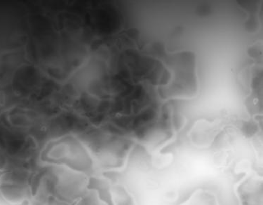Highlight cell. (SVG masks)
I'll return each mask as SVG.
<instances>
[{
	"label": "cell",
	"instance_id": "8992f818",
	"mask_svg": "<svg viewBox=\"0 0 263 205\" xmlns=\"http://www.w3.org/2000/svg\"><path fill=\"white\" fill-rule=\"evenodd\" d=\"M178 205H220V202L214 191L199 188L195 190L187 200Z\"/></svg>",
	"mask_w": 263,
	"mask_h": 205
},
{
	"label": "cell",
	"instance_id": "3957f363",
	"mask_svg": "<svg viewBox=\"0 0 263 205\" xmlns=\"http://www.w3.org/2000/svg\"><path fill=\"white\" fill-rule=\"evenodd\" d=\"M9 181L3 183L1 193L4 198L13 205L27 204L33 191L35 176L29 171L14 172Z\"/></svg>",
	"mask_w": 263,
	"mask_h": 205
},
{
	"label": "cell",
	"instance_id": "6da1fadb",
	"mask_svg": "<svg viewBox=\"0 0 263 205\" xmlns=\"http://www.w3.org/2000/svg\"><path fill=\"white\" fill-rule=\"evenodd\" d=\"M42 156L48 166H65L87 173L95 167L89 147L71 135L57 138L48 144Z\"/></svg>",
	"mask_w": 263,
	"mask_h": 205
},
{
	"label": "cell",
	"instance_id": "277c9868",
	"mask_svg": "<svg viewBox=\"0 0 263 205\" xmlns=\"http://www.w3.org/2000/svg\"><path fill=\"white\" fill-rule=\"evenodd\" d=\"M238 190L241 205H262V183L258 178L243 180Z\"/></svg>",
	"mask_w": 263,
	"mask_h": 205
},
{
	"label": "cell",
	"instance_id": "ba28073f",
	"mask_svg": "<svg viewBox=\"0 0 263 205\" xmlns=\"http://www.w3.org/2000/svg\"><path fill=\"white\" fill-rule=\"evenodd\" d=\"M61 205H65V204H61Z\"/></svg>",
	"mask_w": 263,
	"mask_h": 205
},
{
	"label": "cell",
	"instance_id": "5b68a950",
	"mask_svg": "<svg viewBox=\"0 0 263 205\" xmlns=\"http://www.w3.org/2000/svg\"><path fill=\"white\" fill-rule=\"evenodd\" d=\"M109 205H138L135 195L124 183H110L108 189Z\"/></svg>",
	"mask_w": 263,
	"mask_h": 205
},
{
	"label": "cell",
	"instance_id": "52a82bcc",
	"mask_svg": "<svg viewBox=\"0 0 263 205\" xmlns=\"http://www.w3.org/2000/svg\"><path fill=\"white\" fill-rule=\"evenodd\" d=\"M72 205H109L104 195L96 188L89 187L87 191Z\"/></svg>",
	"mask_w": 263,
	"mask_h": 205
},
{
	"label": "cell",
	"instance_id": "7a4b0ae2",
	"mask_svg": "<svg viewBox=\"0 0 263 205\" xmlns=\"http://www.w3.org/2000/svg\"><path fill=\"white\" fill-rule=\"evenodd\" d=\"M47 170L57 203L72 205L89 188L91 176L65 166H49Z\"/></svg>",
	"mask_w": 263,
	"mask_h": 205
}]
</instances>
